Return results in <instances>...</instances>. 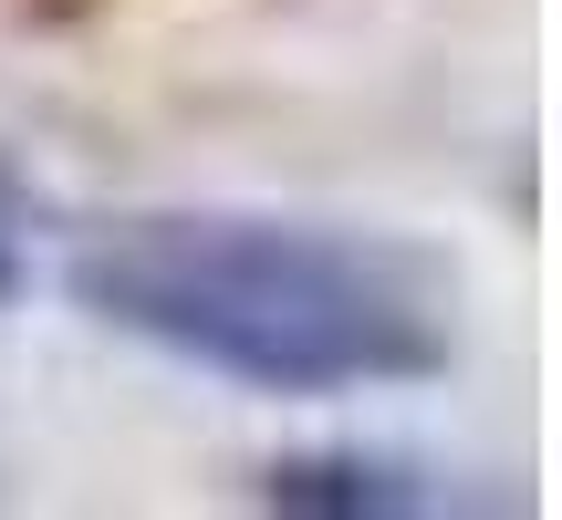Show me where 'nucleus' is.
<instances>
[{
	"instance_id": "f257e3e1",
	"label": "nucleus",
	"mask_w": 562,
	"mask_h": 520,
	"mask_svg": "<svg viewBox=\"0 0 562 520\" xmlns=\"http://www.w3.org/2000/svg\"><path fill=\"white\" fill-rule=\"evenodd\" d=\"M83 313L271 396L406 385L448 364V292L417 250L313 219H115L74 260Z\"/></svg>"
},
{
	"instance_id": "f03ea898",
	"label": "nucleus",
	"mask_w": 562,
	"mask_h": 520,
	"mask_svg": "<svg viewBox=\"0 0 562 520\" xmlns=\"http://www.w3.org/2000/svg\"><path fill=\"white\" fill-rule=\"evenodd\" d=\"M0 281H11V260H0Z\"/></svg>"
}]
</instances>
